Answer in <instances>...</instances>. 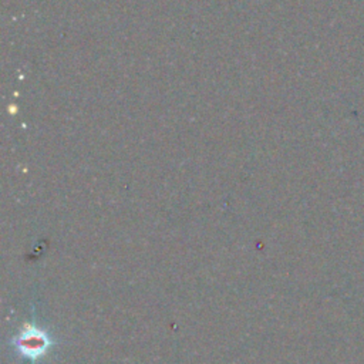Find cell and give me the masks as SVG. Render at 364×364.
I'll list each match as a JSON object with an SVG mask.
<instances>
[{"mask_svg":"<svg viewBox=\"0 0 364 364\" xmlns=\"http://www.w3.org/2000/svg\"><path fill=\"white\" fill-rule=\"evenodd\" d=\"M13 344L23 357L32 361H37L53 346V340L43 329L27 325L13 339Z\"/></svg>","mask_w":364,"mask_h":364,"instance_id":"6da1fadb","label":"cell"}]
</instances>
